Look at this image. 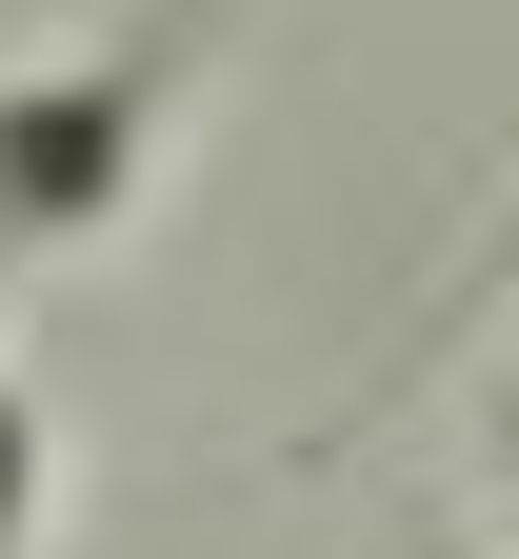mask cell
Wrapping results in <instances>:
<instances>
[{
    "label": "cell",
    "mask_w": 519,
    "mask_h": 559,
    "mask_svg": "<svg viewBox=\"0 0 519 559\" xmlns=\"http://www.w3.org/2000/svg\"><path fill=\"white\" fill-rule=\"evenodd\" d=\"M240 40V0H120L101 40L60 60H0V280L81 260L140 221V180H161V140L200 120V60Z\"/></svg>",
    "instance_id": "1"
},
{
    "label": "cell",
    "mask_w": 519,
    "mask_h": 559,
    "mask_svg": "<svg viewBox=\"0 0 519 559\" xmlns=\"http://www.w3.org/2000/svg\"><path fill=\"white\" fill-rule=\"evenodd\" d=\"M60 539V400L21 380V340H0V559Z\"/></svg>",
    "instance_id": "2"
},
{
    "label": "cell",
    "mask_w": 519,
    "mask_h": 559,
    "mask_svg": "<svg viewBox=\"0 0 519 559\" xmlns=\"http://www.w3.org/2000/svg\"><path fill=\"white\" fill-rule=\"evenodd\" d=\"M480 460H499V520H519V340H499V380H480Z\"/></svg>",
    "instance_id": "3"
},
{
    "label": "cell",
    "mask_w": 519,
    "mask_h": 559,
    "mask_svg": "<svg viewBox=\"0 0 519 559\" xmlns=\"http://www.w3.org/2000/svg\"><path fill=\"white\" fill-rule=\"evenodd\" d=\"M499 240H519V180H499Z\"/></svg>",
    "instance_id": "4"
}]
</instances>
